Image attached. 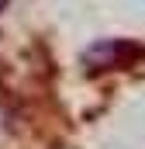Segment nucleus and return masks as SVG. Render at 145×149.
Masks as SVG:
<instances>
[{
  "mask_svg": "<svg viewBox=\"0 0 145 149\" xmlns=\"http://www.w3.org/2000/svg\"><path fill=\"white\" fill-rule=\"evenodd\" d=\"M135 56H145V49L131 45V42H97L90 52H86V66H104V70H117V66H128Z\"/></svg>",
  "mask_w": 145,
  "mask_h": 149,
  "instance_id": "1",
  "label": "nucleus"
},
{
  "mask_svg": "<svg viewBox=\"0 0 145 149\" xmlns=\"http://www.w3.org/2000/svg\"><path fill=\"white\" fill-rule=\"evenodd\" d=\"M7 3H10V0H0V10H3V7H7Z\"/></svg>",
  "mask_w": 145,
  "mask_h": 149,
  "instance_id": "2",
  "label": "nucleus"
}]
</instances>
